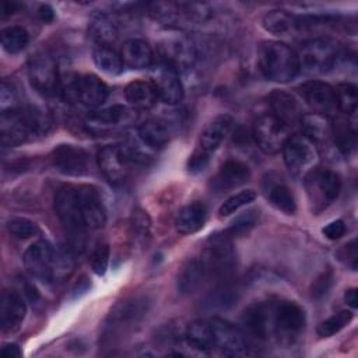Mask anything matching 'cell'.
<instances>
[{
  "mask_svg": "<svg viewBox=\"0 0 358 358\" xmlns=\"http://www.w3.org/2000/svg\"><path fill=\"white\" fill-rule=\"evenodd\" d=\"M267 99L271 115L288 129L301 123L303 113L299 102L294 95L281 90H275L268 95Z\"/></svg>",
  "mask_w": 358,
  "mask_h": 358,
  "instance_id": "24",
  "label": "cell"
},
{
  "mask_svg": "<svg viewBox=\"0 0 358 358\" xmlns=\"http://www.w3.org/2000/svg\"><path fill=\"white\" fill-rule=\"evenodd\" d=\"M124 98L134 110H147L157 103L158 94L151 80H134L126 85Z\"/></svg>",
  "mask_w": 358,
  "mask_h": 358,
  "instance_id": "28",
  "label": "cell"
},
{
  "mask_svg": "<svg viewBox=\"0 0 358 358\" xmlns=\"http://www.w3.org/2000/svg\"><path fill=\"white\" fill-rule=\"evenodd\" d=\"M331 280H333V277H331L330 273L323 274L322 277H319L315 281V284L312 285V295L316 296V298L324 295L327 292V289L330 288V285H331Z\"/></svg>",
  "mask_w": 358,
  "mask_h": 358,
  "instance_id": "53",
  "label": "cell"
},
{
  "mask_svg": "<svg viewBox=\"0 0 358 358\" xmlns=\"http://www.w3.org/2000/svg\"><path fill=\"white\" fill-rule=\"evenodd\" d=\"M120 56L123 60V64L133 70H143L152 66L154 55L151 46L137 38L127 39L120 49Z\"/></svg>",
  "mask_w": 358,
  "mask_h": 358,
  "instance_id": "27",
  "label": "cell"
},
{
  "mask_svg": "<svg viewBox=\"0 0 358 358\" xmlns=\"http://www.w3.org/2000/svg\"><path fill=\"white\" fill-rule=\"evenodd\" d=\"M55 210L64 228L67 236V246L77 255L84 250L85 246V222L83 220L78 189L74 185H67L59 189L55 197Z\"/></svg>",
  "mask_w": 358,
  "mask_h": 358,
  "instance_id": "2",
  "label": "cell"
},
{
  "mask_svg": "<svg viewBox=\"0 0 358 358\" xmlns=\"http://www.w3.org/2000/svg\"><path fill=\"white\" fill-rule=\"evenodd\" d=\"M344 299H345V303L350 306V308H352V309H355L357 306H358V298H357V288H350V289H347L345 291V294H344Z\"/></svg>",
  "mask_w": 358,
  "mask_h": 358,
  "instance_id": "56",
  "label": "cell"
},
{
  "mask_svg": "<svg viewBox=\"0 0 358 358\" xmlns=\"http://www.w3.org/2000/svg\"><path fill=\"white\" fill-rule=\"evenodd\" d=\"M60 94L66 102L95 110L106 101L109 90L98 76L83 74L69 77L60 87Z\"/></svg>",
  "mask_w": 358,
  "mask_h": 358,
  "instance_id": "8",
  "label": "cell"
},
{
  "mask_svg": "<svg viewBox=\"0 0 358 358\" xmlns=\"http://www.w3.org/2000/svg\"><path fill=\"white\" fill-rule=\"evenodd\" d=\"M351 320H352L351 310H340L338 313L330 316L329 319L323 320L317 326V334L320 337H331L337 334L340 330H343Z\"/></svg>",
  "mask_w": 358,
  "mask_h": 358,
  "instance_id": "45",
  "label": "cell"
},
{
  "mask_svg": "<svg viewBox=\"0 0 358 358\" xmlns=\"http://www.w3.org/2000/svg\"><path fill=\"white\" fill-rule=\"evenodd\" d=\"M298 90L302 99L315 113L329 116L336 112V91L330 84L320 80H308L301 84Z\"/></svg>",
  "mask_w": 358,
  "mask_h": 358,
  "instance_id": "17",
  "label": "cell"
},
{
  "mask_svg": "<svg viewBox=\"0 0 358 358\" xmlns=\"http://www.w3.org/2000/svg\"><path fill=\"white\" fill-rule=\"evenodd\" d=\"M331 138L337 150L350 155L355 151L357 147V131L345 117H337L331 120Z\"/></svg>",
  "mask_w": 358,
  "mask_h": 358,
  "instance_id": "34",
  "label": "cell"
},
{
  "mask_svg": "<svg viewBox=\"0 0 358 358\" xmlns=\"http://www.w3.org/2000/svg\"><path fill=\"white\" fill-rule=\"evenodd\" d=\"M56 249L46 239L32 243L24 253V264L27 271L39 280L50 281V271Z\"/></svg>",
  "mask_w": 358,
  "mask_h": 358,
  "instance_id": "19",
  "label": "cell"
},
{
  "mask_svg": "<svg viewBox=\"0 0 358 358\" xmlns=\"http://www.w3.org/2000/svg\"><path fill=\"white\" fill-rule=\"evenodd\" d=\"M148 305L150 302L144 295L130 296L117 302L109 313V317L106 322L108 329H110V333H112L116 330H122V329L127 330L133 327L147 315Z\"/></svg>",
  "mask_w": 358,
  "mask_h": 358,
  "instance_id": "12",
  "label": "cell"
},
{
  "mask_svg": "<svg viewBox=\"0 0 358 358\" xmlns=\"http://www.w3.org/2000/svg\"><path fill=\"white\" fill-rule=\"evenodd\" d=\"M0 98H1V110L14 109V108L20 106V105H17V92H15V90L6 80L1 83Z\"/></svg>",
  "mask_w": 358,
  "mask_h": 358,
  "instance_id": "49",
  "label": "cell"
},
{
  "mask_svg": "<svg viewBox=\"0 0 358 358\" xmlns=\"http://www.w3.org/2000/svg\"><path fill=\"white\" fill-rule=\"evenodd\" d=\"M257 217H259V214L255 210L245 211L243 214L238 215L232 221V224L227 228L225 234L229 238H238V236H243V235L249 234L250 229L257 224Z\"/></svg>",
  "mask_w": 358,
  "mask_h": 358,
  "instance_id": "46",
  "label": "cell"
},
{
  "mask_svg": "<svg viewBox=\"0 0 358 358\" xmlns=\"http://www.w3.org/2000/svg\"><path fill=\"white\" fill-rule=\"evenodd\" d=\"M281 151L289 173L295 178H303L319 159L316 144L302 133L289 134Z\"/></svg>",
  "mask_w": 358,
  "mask_h": 358,
  "instance_id": "9",
  "label": "cell"
},
{
  "mask_svg": "<svg viewBox=\"0 0 358 358\" xmlns=\"http://www.w3.org/2000/svg\"><path fill=\"white\" fill-rule=\"evenodd\" d=\"M131 225L134 228V231L140 235H147L150 232V227H151V221L148 218V215L145 214V211L137 208L136 211H133V215H131Z\"/></svg>",
  "mask_w": 358,
  "mask_h": 358,
  "instance_id": "50",
  "label": "cell"
},
{
  "mask_svg": "<svg viewBox=\"0 0 358 358\" xmlns=\"http://www.w3.org/2000/svg\"><path fill=\"white\" fill-rule=\"evenodd\" d=\"M0 137L3 147H17L27 140H31L22 106L1 110Z\"/></svg>",
  "mask_w": 358,
  "mask_h": 358,
  "instance_id": "20",
  "label": "cell"
},
{
  "mask_svg": "<svg viewBox=\"0 0 358 358\" xmlns=\"http://www.w3.org/2000/svg\"><path fill=\"white\" fill-rule=\"evenodd\" d=\"M322 234L330 241L340 239L345 234V224L343 220H334L329 222L326 227H323Z\"/></svg>",
  "mask_w": 358,
  "mask_h": 358,
  "instance_id": "51",
  "label": "cell"
},
{
  "mask_svg": "<svg viewBox=\"0 0 358 358\" xmlns=\"http://www.w3.org/2000/svg\"><path fill=\"white\" fill-rule=\"evenodd\" d=\"M90 35L98 45L109 46L117 38V28L115 22L106 14H96L92 17L90 27Z\"/></svg>",
  "mask_w": 358,
  "mask_h": 358,
  "instance_id": "38",
  "label": "cell"
},
{
  "mask_svg": "<svg viewBox=\"0 0 358 358\" xmlns=\"http://www.w3.org/2000/svg\"><path fill=\"white\" fill-rule=\"evenodd\" d=\"M92 59L96 67L108 74L116 76L123 71L124 64H123L122 56L110 46L98 45L92 52Z\"/></svg>",
  "mask_w": 358,
  "mask_h": 358,
  "instance_id": "39",
  "label": "cell"
},
{
  "mask_svg": "<svg viewBox=\"0 0 358 358\" xmlns=\"http://www.w3.org/2000/svg\"><path fill=\"white\" fill-rule=\"evenodd\" d=\"M1 355L6 358H20L22 355V352L17 344L7 343L1 347Z\"/></svg>",
  "mask_w": 358,
  "mask_h": 358,
  "instance_id": "54",
  "label": "cell"
},
{
  "mask_svg": "<svg viewBox=\"0 0 358 358\" xmlns=\"http://www.w3.org/2000/svg\"><path fill=\"white\" fill-rule=\"evenodd\" d=\"M36 13H38L39 20L43 21V22H50V21L55 18L53 8H52L49 4H41Z\"/></svg>",
  "mask_w": 358,
  "mask_h": 358,
  "instance_id": "55",
  "label": "cell"
},
{
  "mask_svg": "<svg viewBox=\"0 0 358 358\" xmlns=\"http://www.w3.org/2000/svg\"><path fill=\"white\" fill-rule=\"evenodd\" d=\"M109 255H110L109 243L105 241L98 242L91 253V257H90V264L95 274L103 275L106 273L108 263H109Z\"/></svg>",
  "mask_w": 358,
  "mask_h": 358,
  "instance_id": "48",
  "label": "cell"
},
{
  "mask_svg": "<svg viewBox=\"0 0 358 358\" xmlns=\"http://www.w3.org/2000/svg\"><path fill=\"white\" fill-rule=\"evenodd\" d=\"M194 49L192 43L186 38H176L173 41H168L164 45L162 60L171 63L176 69L186 67L194 60Z\"/></svg>",
  "mask_w": 358,
  "mask_h": 358,
  "instance_id": "32",
  "label": "cell"
},
{
  "mask_svg": "<svg viewBox=\"0 0 358 358\" xmlns=\"http://www.w3.org/2000/svg\"><path fill=\"white\" fill-rule=\"evenodd\" d=\"M96 159L99 171L110 185L120 186L124 183L130 162L124 148L112 144L105 145L99 150Z\"/></svg>",
  "mask_w": 358,
  "mask_h": 358,
  "instance_id": "18",
  "label": "cell"
},
{
  "mask_svg": "<svg viewBox=\"0 0 358 358\" xmlns=\"http://www.w3.org/2000/svg\"><path fill=\"white\" fill-rule=\"evenodd\" d=\"M136 110L123 105H113L106 109L92 110L85 117V126L91 133H106L112 129L131 123L136 119Z\"/></svg>",
  "mask_w": 358,
  "mask_h": 358,
  "instance_id": "16",
  "label": "cell"
},
{
  "mask_svg": "<svg viewBox=\"0 0 358 358\" xmlns=\"http://www.w3.org/2000/svg\"><path fill=\"white\" fill-rule=\"evenodd\" d=\"M302 134L316 143H326L331 138V119L320 113H303L301 119Z\"/></svg>",
  "mask_w": 358,
  "mask_h": 358,
  "instance_id": "31",
  "label": "cell"
},
{
  "mask_svg": "<svg viewBox=\"0 0 358 358\" xmlns=\"http://www.w3.org/2000/svg\"><path fill=\"white\" fill-rule=\"evenodd\" d=\"M243 331L255 340H267L271 336V303H253L248 306L242 316Z\"/></svg>",
  "mask_w": 358,
  "mask_h": 358,
  "instance_id": "21",
  "label": "cell"
},
{
  "mask_svg": "<svg viewBox=\"0 0 358 358\" xmlns=\"http://www.w3.org/2000/svg\"><path fill=\"white\" fill-rule=\"evenodd\" d=\"M210 326L213 330L214 345L218 347L224 355L242 357L248 354L243 333L236 326L221 317H213Z\"/></svg>",
  "mask_w": 358,
  "mask_h": 358,
  "instance_id": "15",
  "label": "cell"
},
{
  "mask_svg": "<svg viewBox=\"0 0 358 358\" xmlns=\"http://www.w3.org/2000/svg\"><path fill=\"white\" fill-rule=\"evenodd\" d=\"M7 229L11 234V236L17 239H28L35 236L39 232L38 225L25 217L11 218L7 224Z\"/></svg>",
  "mask_w": 358,
  "mask_h": 358,
  "instance_id": "47",
  "label": "cell"
},
{
  "mask_svg": "<svg viewBox=\"0 0 358 358\" xmlns=\"http://www.w3.org/2000/svg\"><path fill=\"white\" fill-rule=\"evenodd\" d=\"M263 192L266 199L280 211L285 214H294L296 210V203L294 193L288 185L277 175L268 173L263 180Z\"/></svg>",
  "mask_w": 358,
  "mask_h": 358,
  "instance_id": "25",
  "label": "cell"
},
{
  "mask_svg": "<svg viewBox=\"0 0 358 358\" xmlns=\"http://www.w3.org/2000/svg\"><path fill=\"white\" fill-rule=\"evenodd\" d=\"M199 259L207 278L215 280L217 284L229 281L236 266L232 238H229L225 232L211 235L207 239Z\"/></svg>",
  "mask_w": 358,
  "mask_h": 358,
  "instance_id": "3",
  "label": "cell"
},
{
  "mask_svg": "<svg viewBox=\"0 0 358 358\" xmlns=\"http://www.w3.org/2000/svg\"><path fill=\"white\" fill-rule=\"evenodd\" d=\"M27 315V303L15 291H3L0 301V327L3 333L20 329Z\"/></svg>",
  "mask_w": 358,
  "mask_h": 358,
  "instance_id": "23",
  "label": "cell"
},
{
  "mask_svg": "<svg viewBox=\"0 0 358 358\" xmlns=\"http://www.w3.org/2000/svg\"><path fill=\"white\" fill-rule=\"evenodd\" d=\"M22 112L31 134V140L41 138L49 134V131L52 130V117L46 110L38 106L28 105L22 106Z\"/></svg>",
  "mask_w": 358,
  "mask_h": 358,
  "instance_id": "36",
  "label": "cell"
},
{
  "mask_svg": "<svg viewBox=\"0 0 358 358\" xmlns=\"http://www.w3.org/2000/svg\"><path fill=\"white\" fill-rule=\"evenodd\" d=\"M306 324L305 310L294 301L271 305V336L282 345H292L302 336Z\"/></svg>",
  "mask_w": 358,
  "mask_h": 358,
  "instance_id": "7",
  "label": "cell"
},
{
  "mask_svg": "<svg viewBox=\"0 0 358 358\" xmlns=\"http://www.w3.org/2000/svg\"><path fill=\"white\" fill-rule=\"evenodd\" d=\"M340 255H341V257H345L347 264H348L352 270H357V259H358V255H357V241H355V239H352L351 242H348L347 245H344L343 252H341Z\"/></svg>",
  "mask_w": 358,
  "mask_h": 358,
  "instance_id": "52",
  "label": "cell"
},
{
  "mask_svg": "<svg viewBox=\"0 0 358 358\" xmlns=\"http://www.w3.org/2000/svg\"><path fill=\"white\" fill-rule=\"evenodd\" d=\"M334 91L337 109L344 115H354L358 106L357 87L351 83H341L334 88Z\"/></svg>",
  "mask_w": 358,
  "mask_h": 358,
  "instance_id": "43",
  "label": "cell"
},
{
  "mask_svg": "<svg viewBox=\"0 0 358 358\" xmlns=\"http://www.w3.org/2000/svg\"><path fill=\"white\" fill-rule=\"evenodd\" d=\"M303 186L310 210L317 214L326 210L338 197L341 179L333 169L315 166L303 176Z\"/></svg>",
  "mask_w": 358,
  "mask_h": 358,
  "instance_id": "6",
  "label": "cell"
},
{
  "mask_svg": "<svg viewBox=\"0 0 358 358\" xmlns=\"http://www.w3.org/2000/svg\"><path fill=\"white\" fill-rule=\"evenodd\" d=\"M257 67L263 77L274 83H289L299 73L296 52L287 43L277 41L262 42L257 49Z\"/></svg>",
  "mask_w": 358,
  "mask_h": 358,
  "instance_id": "1",
  "label": "cell"
},
{
  "mask_svg": "<svg viewBox=\"0 0 358 358\" xmlns=\"http://www.w3.org/2000/svg\"><path fill=\"white\" fill-rule=\"evenodd\" d=\"M183 338L190 348L203 354H208L215 347L210 322H204V320L190 322L185 329Z\"/></svg>",
  "mask_w": 358,
  "mask_h": 358,
  "instance_id": "30",
  "label": "cell"
},
{
  "mask_svg": "<svg viewBox=\"0 0 358 358\" xmlns=\"http://www.w3.org/2000/svg\"><path fill=\"white\" fill-rule=\"evenodd\" d=\"M137 136L143 144L152 150L164 148L169 141L166 126L158 120H145L137 129Z\"/></svg>",
  "mask_w": 358,
  "mask_h": 358,
  "instance_id": "35",
  "label": "cell"
},
{
  "mask_svg": "<svg viewBox=\"0 0 358 358\" xmlns=\"http://www.w3.org/2000/svg\"><path fill=\"white\" fill-rule=\"evenodd\" d=\"M31 85L42 95L50 96L60 91L59 69L55 59L46 53H36L28 62Z\"/></svg>",
  "mask_w": 358,
  "mask_h": 358,
  "instance_id": "10",
  "label": "cell"
},
{
  "mask_svg": "<svg viewBox=\"0 0 358 358\" xmlns=\"http://www.w3.org/2000/svg\"><path fill=\"white\" fill-rule=\"evenodd\" d=\"M256 199V192L253 189L241 190L232 196H229L218 208L220 217H228L234 213H236L239 208L250 204Z\"/></svg>",
  "mask_w": 358,
  "mask_h": 358,
  "instance_id": "44",
  "label": "cell"
},
{
  "mask_svg": "<svg viewBox=\"0 0 358 358\" xmlns=\"http://www.w3.org/2000/svg\"><path fill=\"white\" fill-rule=\"evenodd\" d=\"M74 270V253L70 248H60L55 252V259L50 271V281L62 282L64 281Z\"/></svg>",
  "mask_w": 358,
  "mask_h": 358,
  "instance_id": "42",
  "label": "cell"
},
{
  "mask_svg": "<svg viewBox=\"0 0 358 358\" xmlns=\"http://www.w3.org/2000/svg\"><path fill=\"white\" fill-rule=\"evenodd\" d=\"M299 70L308 76H320L336 67L341 57L340 46L330 38H313L301 46Z\"/></svg>",
  "mask_w": 358,
  "mask_h": 358,
  "instance_id": "4",
  "label": "cell"
},
{
  "mask_svg": "<svg viewBox=\"0 0 358 358\" xmlns=\"http://www.w3.org/2000/svg\"><path fill=\"white\" fill-rule=\"evenodd\" d=\"M250 178L249 166L239 159H227L217 175L213 178V186L218 190H231L246 183Z\"/></svg>",
  "mask_w": 358,
  "mask_h": 358,
  "instance_id": "26",
  "label": "cell"
},
{
  "mask_svg": "<svg viewBox=\"0 0 358 358\" xmlns=\"http://www.w3.org/2000/svg\"><path fill=\"white\" fill-rule=\"evenodd\" d=\"M56 171L69 176H83L90 172V154L73 144H60L50 154Z\"/></svg>",
  "mask_w": 358,
  "mask_h": 358,
  "instance_id": "14",
  "label": "cell"
},
{
  "mask_svg": "<svg viewBox=\"0 0 358 358\" xmlns=\"http://www.w3.org/2000/svg\"><path fill=\"white\" fill-rule=\"evenodd\" d=\"M206 273L199 257L189 259L178 274V289L180 294H190L206 280Z\"/></svg>",
  "mask_w": 358,
  "mask_h": 358,
  "instance_id": "33",
  "label": "cell"
},
{
  "mask_svg": "<svg viewBox=\"0 0 358 358\" xmlns=\"http://www.w3.org/2000/svg\"><path fill=\"white\" fill-rule=\"evenodd\" d=\"M78 199L83 220L88 229H101L106 224V210L95 187L88 185H80Z\"/></svg>",
  "mask_w": 358,
  "mask_h": 358,
  "instance_id": "22",
  "label": "cell"
},
{
  "mask_svg": "<svg viewBox=\"0 0 358 358\" xmlns=\"http://www.w3.org/2000/svg\"><path fill=\"white\" fill-rule=\"evenodd\" d=\"M1 46L7 53H20L29 42V35L25 28L18 25H10L1 31L0 35Z\"/></svg>",
  "mask_w": 358,
  "mask_h": 358,
  "instance_id": "41",
  "label": "cell"
},
{
  "mask_svg": "<svg viewBox=\"0 0 358 358\" xmlns=\"http://www.w3.org/2000/svg\"><path fill=\"white\" fill-rule=\"evenodd\" d=\"M252 134L257 147L266 154L280 152L289 136L288 127L271 113L262 115L255 120Z\"/></svg>",
  "mask_w": 358,
  "mask_h": 358,
  "instance_id": "11",
  "label": "cell"
},
{
  "mask_svg": "<svg viewBox=\"0 0 358 358\" xmlns=\"http://www.w3.org/2000/svg\"><path fill=\"white\" fill-rule=\"evenodd\" d=\"M151 83L154 84L158 99L168 105H176L183 99V84L179 78L178 69L171 63L161 60L152 70Z\"/></svg>",
  "mask_w": 358,
  "mask_h": 358,
  "instance_id": "13",
  "label": "cell"
},
{
  "mask_svg": "<svg viewBox=\"0 0 358 358\" xmlns=\"http://www.w3.org/2000/svg\"><path fill=\"white\" fill-rule=\"evenodd\" d=\"M17 8H18L17 3H14V1H3V4H1V15L7 17V15L13 14Z\"/></svg>",
  "mask_w": 358,
  "mask_h": 358,
  "instance_id": "57",
  "label": "cell"
},
{
  "mask_svg": "<svg viewBox=\"0 0 358 358\" xmlns=\"http://www.w3.org/2000/svg\"><path fill=\"white\" fill-rule=\"evenodd\" d=\"M263 28L273 35H287L296 31V17L284 10H271L263 17Z\"/></svg>",
  "mask_w": 358,
  "mask_h": 358,
  "instance_id": "37",
  "label": "cell"
},
{
  "mask_svg": "<svg viewBox=\"0 0 358 358\" xmlns=\"http://www.w3.org/2000/svg\"><path fill=\"white\" fill-rule=\"evenodd\" d=\"M207 220V208L201 201H193L182 207L175 218L176 231L182 235H190L200 231Z\"/></svg>",
  "mask_w": 358,
  "mask_h": 358,
  "instance_id": "29",
  "label": "cell"
},
{
  "mask_svg": "<svg viewBox=\"0 0 358 358\" xmlns=\"http://www.w3.org/2000/svg\"><path fill=\"white\" fill-rule=\"evenodd\" d=\"M238 288L229 281L217 284V288L208 295L207 305L211 309H228L238 301Z\"/></svg>",
  "mask_w": 358,
  "mask_h": 358,
  "instance_id": "40",
  "label": "cell"
},
{
  "mask_svg": "<svg viewBox=\"0 0 358 358\" xmlns=\"http://www.w3.org/2000/svg\"><path fill=\"white\" fill-rule=\"evenodd\" d=\"M232 124H234L232 116L224 113V115L215 116L203 129V131L199 136L197 145L187 159V169L190 173H199L208 165L211 154H214L215 150L225 140Z\"/></svg>",
  "mask_w": 358,
  "mask_h": 358,
  "instance_id": "5",
  "label": "cell"
}]
</instances>
